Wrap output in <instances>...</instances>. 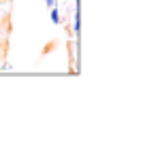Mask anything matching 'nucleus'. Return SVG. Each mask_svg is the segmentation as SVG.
<instances>
[{"instance_id":"f03ea898","label":"nucleus","mask_w":158,"mask_h":149,"mask_svg":"<svg viewBox=\"0 0 158 149\" xmlns=\"http://www.w3.org/2000/svg\"><path fill=\"white\" fill-rule=\"evenodd\" d=\"M45 4H47V6H49V9H52L53 4H56V0H45Z\"/></svg>"},{"instance_id":"f257e3e1","label":"nucleus","mask_w":158,"mask_h":149,"mask_svg":"<svg viewBox=\"0 0 158 149\" xmlns=\"http://www.w3.org/2000/svg\"><path fill=\"white\" fill-rule=\"evenodd\" d=\"M49 15H52V22H53V24H60V22H62V17H60V11L56 9V4L52 6V13H49Z\"/></svg>"}]
</instances>
